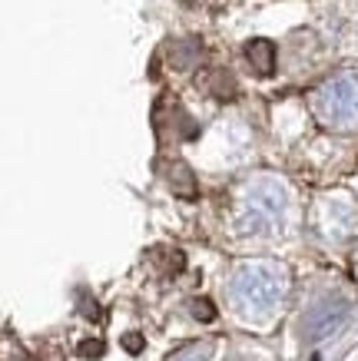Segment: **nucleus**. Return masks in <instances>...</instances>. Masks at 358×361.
Segmentation results:
<instances>
[{
	"instance_id": "f257e3e1",
	"label": "nucleus",
	"mask_w": 358,
	"mask_h": 361,
	"mask_svg": "<svg viewBox=\"0 0 358 361\" xmlns=\"http://www.w3.org/2000/svg\"><path fill=\"white\" fill-rule=\"evenodd\" d=\"M315 116L332 130H355L358 126V70L338 73L312 99Z\"/></svg>"
},
{
	"instance_id": "f03ea898",
	"label": "nucleus",
	"mask_w": 358,
	"mask_h": 361,
	"mask_svg": "<svg viewBox=\"0 0 358 361\" xmlns=\"http://www.w3.org/2000/svg\"><path fill=\"white\" fill-rule=\"evenodd\" d=\"M232 292L252 308H272L282 295V275L269 265H242L236 272Z\"/></svg>"
},
{
	"instance_id": "7ed1b4c3",
	"label": "nucleus",
	"mask_w": 358,
	"mask_h": 361,
	"mask_svg": "<svg viewBox=\"0 0 358 361\" xmlns=\"http://www.w3.org/2000/svg\"><path fill=\"white\" fill-rule=\"evenodd\" d=\"M345 315H348L345 298H328L326 305H318L312 315H309V322H305L309 338H326V335H332V331L345 322Z\"/></svg>"
},
{
	"instance_id": "20e7f679",
	"label": "nucleus",
	"mask_w": 358,
	"mask_h": 361,
	"mask_svg": "<svg viewBox=\"0 0 358 361\" xmlns=\"http://www.w3.org/2000/svg\"><path fill=\"white\" fill-rule=\"evenodd\" d=\"M246 56H249L252 70H259V73H272V66H275V47L269 40H252L246 47Z\"/></svg>"
},
{
	"instance_id": "39448f33",
	"label": "nucleus",
	"mask_w": 358,
	"mask_h": 361,
	"mask_svg": "<svg viewBox=\"0 0 358 361\" xmlns=\"http://www.w3.org/2000/svg\"><path fill=\"white\" fill-rule=\"evenodd\" d=\"M209 355H213V348H209V345H189V348L176 351L169 361H209Z\"/></svg>"
},
{
	"instance_id": "423d86ee",
	"label": "nucleus",
	"mask_w": 358,
	"mask_h": 361,
	"mask_svg": "<svg viewBox=\"0 0 358 361\" xmlns=\"http://www.w3.org/2000/svg\"><path fill=\"white\" fill-rule=\"evenodd\" d=\"M193 315L199 318V322H213V318H216V308L209 305V302H203V298H196V302H193Z\"/></svg>"
},
{
	"instance_id": "0eeeda50",
	"label": "nucleus",
	"mask_w": 358,
	"mask_h": 361,
	"mask_svg": "<svg viewBox=\"0 0 358 361\" xmlns=\"http://www.w3.org/2000/svg\"><path fill=\"white\" fill-rule=\"evenodd\" d=\"M100 351H103L100 341H83V345H80V355H100Z\"/></svg>"
}]
</instances>
